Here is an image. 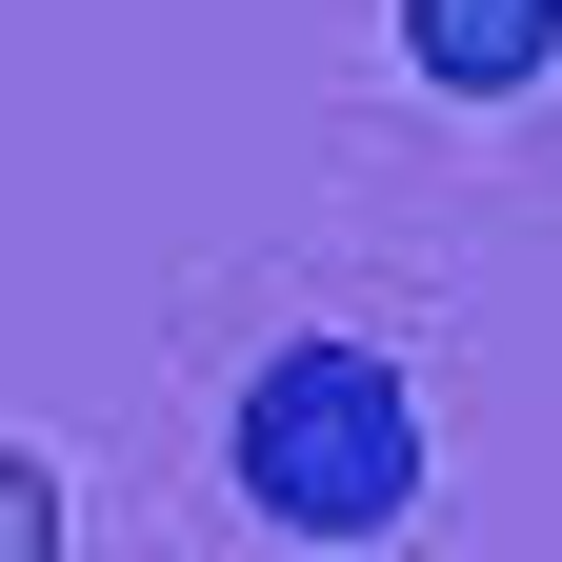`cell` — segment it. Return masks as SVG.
<instances>
[{"mask_svg": "<svg viewBox=\"0 0 562 562\" xmlns=\"http://www.w3.org/2000/svg\"><path fill=\"white\" fill-rule=\"evenodd\" d=\"M241 503L281 542H382L422 503V402L402 362H362V341H281V362L241 382Z\"/></svg>", "mask_w": 562, "mask_h": 562, "instance_id": "obj_1", "label": "cell"}, {"mask_svg": "<svg viewBox=\"0 0 562 562\" xmlns=\"http://www.w3.org/2000/svg\"><path fill=\"white\" fill-rule=\"evenodd\" d=\"M402 60L442 101H522V81H562V0H402Z\"/></svg>", "mask_w": 562, "mask_h": 562, "instance_id": "obj_2", "label": "cell"}, {"mask_svg": "<svg viewBox=\"0 0 562 562\" xmlns=\"http://www.w3.org/2000/svg\"><path fill=\"white\" fill-rule=\"evenodd\" d=\"M0 562H60V482H41L21 442H0Z\"/></svg>", "mask_w": 562, "mask_h": 562, "instance_id": "obj_3", "label": "cell"}]
</instances>
